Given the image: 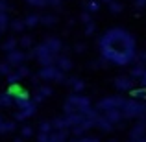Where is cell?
Instances as JSON below:
<instances>
[{
	"label": "cell",
	"instance_id": "14",
	"mask_svg": "<svg viewBox=\"0 0 146 142\" xmlns=\"http://www.w3.org/2000/svg\"><path fill=\"white\" fill-rule=\"evenodd\" d=\"M72 87H74L76 90H82L83 89V83L82 81H72Z\"/></svg>",
	"mask_w": 146,
	"mask_h": 142
},
{
	"label": "cell",
	"instance_id": "17",
	"mask_svg": "<svg viewBox=\"0 0 146 142\" xmlns=\"http://www.w3.org/2000/svg\"><path fill=\"white\" fill-rule=\"evenodd\" d=\"M135 6L137 7H144L146 6V0H135Z\"/></svg>",
	"mask_w": 146,
	"mask_h": 142
},
{
	"label": "cell",
	"instance_id": "8",
	"mask_svg": "<svg viewBox=\"0 0 146 142\" xmlns=\"http://www.w3.org/2000/svg\"><path fill=\"white\" fill-rule=\"evenodd\" d=\"M131 96L135 100H146V87H143V89H131Z\"/></svg>",
	"mask_w": 146,
	"mask_h": 142
},
{
	"label": "cell",
	"instance_id": "15",
	"mask_svg": "<svg viewBox=\"0 0 146 142\" xmlns=\"http://www.w3.org/2000/svg\"><path fill=\"white\" fill-rule=\"evenodd\" d=\"M61 67H63V68H70L72 65H70V61H68V59H61Z\"/></svg>",
	"mask_w": 146,
	"mask_h": 142
},
{
	"label": "cell",
	"instance_id": "13",
	"mask_svg": "<svg viewBox=\"0 0 146 142\" xmlns=\"http://www.w3.org/2000/svg\"><path fill=\"white\" fill-rule=\"evenodd\" d=\"M135 61H137L139 65H144V63H146V53H144V52L137 53V55H135Z\"/></svg>",
	"mask_w": 146,
	"mask_h": 142
},
{
	"label": "cell",
	"instance_id": "9",
	"mask_svg": "<svg viewBox=\"0 0 146 142\" xmlns=\"http://www.w3.org/2000/svg\"><path fill=\"white\" fill-rule=\"evenodd\" d=\"M144 131H146V124H144V122H141V124L137 125L135 129H133V137H137V139H143Z\"/></svg>",
	"mask_w": 146,
	"mask_h": 142
},
{
	"label": "cell",
	"instance_id": "10",
	"mask_svg": "<svg viewBox=\"0 0 146 142\" xmlns=\"http://www.w3.org/2000/svg\"><path fill=\"white\" fill-rule=\"evenodd\" d=\"M122 9H124V6H122L120 2H115V0L109 2V11H111V13H120Z\"/></svg>",
	"mask_w": 146,
	"mask_h": 142
},
{
	"label": "cell",
	"instance_id": "18",
	"mask_svg": "<svg viewBox=\"0 0 146 142\" xmlns=\"http://www.w3.org/2000/svg\"><path fill=\"white\" fill-rule=\"evenodd\" d=\"M93 32H94V24L89 22V24H87V33H93Z\"/></svg>",
	"mask_w": 146,
	"mask_h": 142
},
{
	"label": "cell",
	"instance_id": "19",
	"mask_svg": "<svg viewBox=\"0 0 146 142\" xmlns=\"http://www.w3.org/2000/svg\"><path fill=\"white\" fill-rule=\"evenodd\" d=\"M102 2H104V4H109V2H111V0H102Z\"/></svg>",
	"mask_w": 146,
	"mask_h": 142
},
{
	"label": "cell",
	"instance_id": "2",
	"mask_svg": "<svg viewBox=\"0 0 146 142\" xmlns=\"http://www.w3.org/2000/svg\"><path fill=\"white\" fill-rule=\"evenodd\" d=\"M126 105V100L120 96H109V98H104L102 102H98L96 109L102 113H109V111H122V107Z\"/></svg>",
	"mask_w": 146,
	"mask_h": 142
},
{
	"label": "cell",
	"instance_id": "12",
	"mask_svg": "<svg viewBox=\"0 0 146 142\" xmlns=\"http://www.w3.org/2000/svg\"><path fill=\"white\" fill-rule=\"evenodd\" d=\"M87 7H89L91 13H94V11H98V9H100V2H96V0H91V2L87 4Z\"/></svg>",
	"mask_w": 146,
	"mask_h": 142
},
{
	"label": "cell",
	"instance_id": "4",
	"mask_svg": "<svg viewBox=\"0 0 146 142\" xmlns=\"http://www.w3.org/2000/svg\"><path fill=\"white\" fill-rule=\"evenodd\" d=\"M83 107H89V98H85V96H72V98H68L65 109L70 113V111H82Z\"/></svg>",
	"mask_w": 146,
	"mask_h": 142
},
{
	"label": "cell",
	"instance_id": "16",
	"mask_svg": "<svg viewBox=\"0 0 146 142\" xmlns=\"http://www.w3.org/2000/svg\"><path fill=\"white\" fill-rule=\"evenodd\" d=\"M139 81H141V85H143V87H146V70H144V74L139 78Z\"/></svg>",
	"mask_w": 146,
	"mask_h": 142
},
{
	"label": "cell",
	"instance_id": "3",
	"mask_svg": "<svg viewBox=\"0 0 146 142\" xmlns=\"http://www.w3.org/2000/svg\"><path fill=\"white\" fill-rule=\"evenodd\" d=\"M124 116H143L146 114V105L141 103L139 100H126V105L122 107Z\"/></svg>",
	"mask_w": 146,
	"mask_h": 142
},
{
	"label": "cell",
	"instance_id": "11",
	"mask_svg": "<svg viewBox=\"0 0 146 142\" xmlns=\"http://www.w3.org/2000/svg\"><path fill=\"white\" fill-rule=\"evenodd\" d=\"M144 70H146L144 65H139V63H137V67L131 70V76H133V78H141V76L144 74Z\"/></svg>",
	"mask_w": 146,
	"mask_h": 142
},
{
	"label": "cell",
	"instance_id": "7",
	"mask_svg": "<svg viewBox=\"0 0 146 142\" xmlns=\"http://www.w3.org/2000/svg\"><path fill=\"white\" fill-rule=\"evenodd\" d=\"M94 124H96L100 129H104V131H109V129H111V122L107 120V116H104V118H96V120H94Z\"/></svg>",
	"mask_w": 146,
	"mask_h": 142
},
{
	"label": "cell",
	"instance_id": "6",
	"mask_svg": "<svg viewBox=\"0 0 146 142\" xmlns=\"http://www.w3.org/2000/svg\"><path fill=\"white\" fill-rule=\"evenodd\" d=\"M106 116L111 124H115V122H120L124 114H122V111H109V113H106Z\"/></svg>",
	"mask_w": 146,
	"mask_h": 142
},
{
	"label": "cell",
	"instance_id": "1",
	"mask_svg": "<svg viewBox=\"0 0 146 142\" xmlns=\"http://www.w3.org/2000/svg\"><path fill=\"white\" fill-rule=\"evenodd\" d=\"M102 48V57L109 63L115 65H124L135 61L137 50H135V39L129 32L122 28H111L100 37L98 41Z\"/></svg>",
	"mask_w": 146,
	"mask_h": 142
},
{
	"label": "cell",
	"instance_id": "20",
	"mask_svg": "<svg viewBox=\"0 0 146 142\" xmlns=\"http://www.w3.org/2000/svg\"><path fill=\"white\" fill-rule=\"evenodd\" d=\"M141 142H146V140H144V137H143V139H141Z\"/></svg>",
	"mask_w": 146,
	"mask_h": 142
},
{
	"label": "cell",
	"instance_id": "5",
	"mask_svg": "<svg viewBox=\"0 0 146 142\" xmlns=\"http://www.w3.org/2000/svg\"><path fill=\"white\" fill-rule=\"evenodd\" d=\"M115 87H117L118 90H131V89H133V79L122 76V78L115 79Z\"/></svg>",
	"mask_w": 146,
	"mask_h": 142
}]
</instances>
